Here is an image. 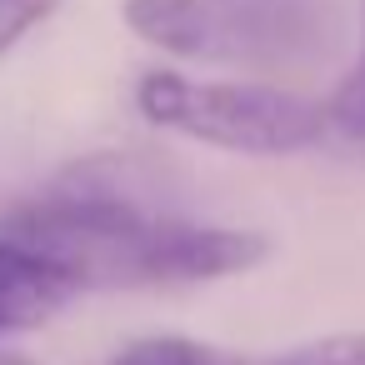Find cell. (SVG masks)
<instances>
[{
    "label": "cell",
    "instance_id": "obj_4",
    "mask_svg": "<svg viewBox=\"0 0 365 365\" xmlns=\"http://www.w3.org/2000/svg\"><path fill=\"white\" fill-rule=\"evenodd\" d=\"M76 290L21 240L0 235V335L16 330H36L51 315H61V305Z\"/></svg>",
    "mask_w": 365,
    "mask_h": 365
},
{
    "label": "cell",
    "instance_id": "obj_3",
    "mask_svg": "<svg viewBox=\"0 0 365 365\" xmlns=\"http://www.w3.org/2000/svg\"><path fill=\"white\" fill-rule=\"evenodd\" d=\"M265 255H270V240L260 230L160 215L150 240V285H200V280L245 275Z\"/></svg>",
    "mask_w": 365,
    "mask_h": 365
},
{
    "label": "cell",
    "instance_id": "obj_5",
    "mask_svg": "<svg viewBox=\"0 0 365 365\" xmlns=\"http://www.w3.org/2000/svg\"><path fill=\"white\" fill-rule=\"evenodd\" d=\"M110 365H245V355H230L195 335H140V340L120 345L110 355Z\"/></svg>",
    "mask_w": 365,
    "mask_h": 365
},
{
    "label": "cell",
    "instance_id": "obj_6",
    "mask_svg": "<svg viewBox=\"0 0 365 365\" xmlns=\"http://www.w3.org/2000/svg\"><path fill=\"white\" fill-rule=\"evenodd\" d=\"M245 365H365V330L320 335V340H305V345H290L270 360H245Z\"/></svg>",
    "mask_w": 365,
    "mask_h": 365
},
{
    "label": "cell",
    "instance_id": "obj_1",
    "mask_svg": "<svg viewBox=\"0 0 365 365\" xmlns=\"http://www.w3.org/2000/svg\"><path fill=\"white\" fill-rule=\"evenodd\" d=\"M125 26L195 66L285 76L330 61L340 11L320 0H125Z\"/></svg>",
    "mask_w": 365,
    "mask_h": 365
},
{
    "label": "cell",
    "instance_id": "obj_7",
    "mask_svg": "<svg viewBox=\"0 0 365 365\" xmlns=\"http://www.w3.org/2000/svg\"><path fill=\"white\" fill-rule=\"evenodd\" d=\"M56 11H61V0H0V56H11Z\"/></svg>",
    "mask_w": 365,
    "mask_h": 365
},
{
    "label": "cell",
    "instance_id": "obj_8",
    "mask_svg": "<svg viewBox=\"0 0 365 365\" xmlns=\"http://www.w3.org/2000/svg\"><path fill=\"white\" fill-rule=\"evenodd\" d=\"M0 365H31L26 355H0Z\"/></svg>",
    "mask_w": 365,
    "mask_h": 365
},
{
    "label": "cell",
    "instance_id": "obj_2",
    "mask_svg": "<svg viewBox=\"0 0 365 365\" xmlns=\"http://www.w3.org/2000/svg\"><path fill=\"white\" fill-rule=\"evenodd\" d=\"M135 110L180 140L230 155H300L330 135L325 101L275 81H195L180 71H145Z\"/></svg>",
    "mask_w": 365,
    "mask_h": 365
}]
</instances>
